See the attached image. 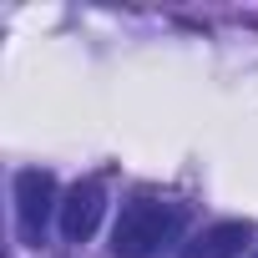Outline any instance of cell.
Wrapping results in <instances>:
<instances>
[{"label": "cell", "instance_id": "6da1fadb", "mask_svg": "<svg viewBox=\"0 0 258 258\" xmlns=\"http://www.w3.org/2000/svg\"><path fill=\"white\" fill-rule=\"evenodd\" d=\"M182 228V208L177 203H157V198H137L126 203L116 228H111V253L116 258H152L162 243H172Z\"/></svg>", "mask_w": 258, "mask_h": 258}, {"label": "cell", "instance_id": "7a4b0ae2", "mask_svg": "<svg viewBox=\"0 0 258 258\" xmlns=\"http://www.w3.org/2000/svg\"><path fill=\"white\" fill-rule=\"evenodd\" d=\"M51 213H61V203H56V177H51L46 167L16 172V228H21V243L36 248V243L46 238Z\"/></svg>", "mask_w": 258, "mask_h": 258}, {"label": "cell", "instance_id": "3957f363", "mask_svg": "<svg viewBox=\"0 0 258 258\" xmlns=\"http://www.w3.org/2000/svg\"><path fill=\"white\" fill-rule=\"evenodd\" d=\"M101 213H106V192H101V182H76L66 198H61V238L66 243H86L91 233H96V223H101Z\"/></svg>", "mask_w": 258, "mask_h": 258}, {"label": "cell", "instance_id": "277c9868", "mask_svg": "<svg viewBox=\"0 0 258 258\" xmlns=\"http://www.w3.org/2000/svg\"><path fill=\"white\" fill-rule=\"evenodd\" d=\"M248 238H253V228H248V223H238V218H228V223L203 228L192 243H182V253H177V258H238V253L248 248Z\"/></svg>", "mask_w": 258, "mask_h": 258}, {"label": "cell", "instance_id": "5b68a950", "mask_svg": "<svg viewBox=\"0 0 258 258\" xmlns=\"http://www.w3.org/2000/svg\"><path fill=\"white\" fill-rule=\"evenodd\" d=\"M253 258H258V253H253Z\"/></svg>", "mask_w": 258, "mask_h": 258}]
</instances>
